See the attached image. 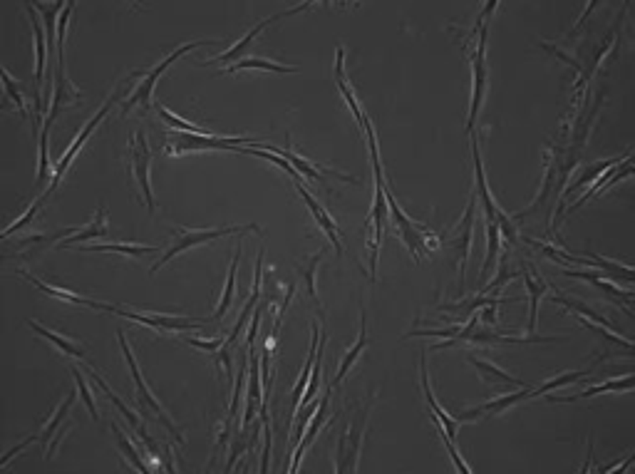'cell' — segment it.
Returning <instances> with one entry per match:
<instances>
[{
    "label": "cell",
    "mask_w": 635,
    "mask_h": 474,
    "mask_svg": "<svg viewBox=\"0 0 635 474\" xmlns=\"http://www.w3.org/2000/svg\"><path fill=\"white\" fill-rule=\"evenodd\" d=\"M365 134H368L370 161H373V177H375V204L368 216V261H370V279L375 281L377 279V254H380L382 229H385V216H387V199H385V172H382L380 152H377V137H375V127L370 119L368 125H365Z\"/></svg>",
    "instance_id": "6da1fadb"
},
{
    "label": "cell",
    "mask_w": 635,
    "mask_h": 474,
    "mask_svg": "<svg viewBox=\"0 0 635 474\" xmlns=\"http://www.w3.org/2000/svg\"><path fill=\"white\" fill-rule=\"evenodd\" d=\"M385 199H387V211H390V216H392V224H395V229L400 231V238H402L404 246L410 249V254L415 256V258H424V256L432 254L434 243L440 246L437 234L429 231L424 224L410 219V216L402 211V207L397 204V199H395V194H392L387 182H385Z\"/></svg>",
    "instance_id": "7a4b0ae2"
},
{
    "label": "cell",
    "mask_w": 635,
    "mask_h": 474,
    "mask_svg": "<svg viewBox=\"0 0 635 474\" xmlns=\"http://www.w3.org/2000/svg\"><path fill=\"white\" fill-rule=\"evenodd\" d=\"M251 137H226V134H186V132H169L161 147L166 157H181L189 152H208V149H224L236 152V147H249Z\"/></svg>",
    "instance_id": "3957f363"
},
{
    "label": "cell",
    "mask_w": 635,
    "mask_h": 474,
    "mask_svg": "<svg viewBox=\"0 0 635 474\" xmlns=\"http://www.w3.org/2000/svg\"><path fill=\"white\" fill-rule=\"evenodd\" d=\"M373 407V395L368 397L365 407L357 412L352 422L348 425L338 439V459H335V474H355L357 472V459H360L362 442H365V427H368V415Z\"/></svg>",
    "instance_id": "277c9868"
},
{
    "label": "cell",
    "mask_w": 635,
    "mask_h": 474,
    "mask_svg": "<svg viewBox=\"0 0 635 474\" xmlns=\"http://www.w3.org/2000/svg\"><path fill=\"white\" fill-rule=\"evenodd\" d=\"M494 12V10H492ZM484 15L479 25V37H476V48L472 53V102H469V119H467V130H474L476 117H479L481 102L487 95V82H489V72H487V35H489V15Z\"/></svg>",
    "instance_id": "5b68a950"
},
{
    "label": "cell",
    "mask_w": 635,
    "mask_h": 474,
    "mask_svg": "<svg viewBox=\"0 0 635 474\" xmlns=\"http://www.w3.org/2000/svg\"><path fill=\"white\" fill-rule=\"evenodd\" d=\"M208 45H214L211 40H199V42H184V45H179L174 53H169L166 55L164 60H161L159 65H154L149 72H142L139 75V85L134 89H132L129 95H127V100H125V107H122V114H127L132 109L134 105H142L144 109H147L149 105H152V95H154V85H156V80H159V75L161 72L166 70V67L172 65L174 60L177 58H181V55H186V53H191V50H196V48H208Z\"/></svg>",
    "instance_id": "8992f818"
},
{
    "label": "cell",
    "mask_w": 635,
    "mask_h": 474,
    "mask_svg": "<svg viewBox=\"0 0 635 474\" xmlns=\"http://www.w3.org/2000/svg\"><path fill=\"white\" fill-rule=\"evenodd\" d=\"M244 231H258V226L249 224V226H221V229H199V231H189V229H174V243L166 249V254L161 256L159 261L152 266V273L159 271L164 263H169L172 258L181 256L186 249L191 246H202V243L214 241V238L229 236V234H244Z\"/></svg>",
    "instance_id": "52a82bcc"
},
{
    "label": "cell",
    "mask_w": 635,
    "mask_h": 474,
    "mask_svg": "<svg viewBox=\"0 0 635 474\" xmlns=\"http://www.w3.org/2000/svg\"><path fill=\"white\" fill-rule=\"evenodd\" d=\"M149 166H152V152H149L147 137L144 132H134L127 147V169H129L132 179L137 182V189L142 191L144 204L149 211H154V194H152V182H149Z\"/></svg>",
    "instance_id": "ba28073f"
},
{
    "label": "cell",
    "mask_w": 635,
    "mask_h": 474,
    "mask_svg": "<svg viewBox=\"0 0 635 474\" xmlns=\"http://www.w3.org/2000/svg\"><path fill=\"white\" fill-rule=\"evenodd\" d=\"M472 157H474V174H476V189H479V199L484 204V213H487V224H497L499 234H504L509 238V243L519 241V231L511 226V221L506 219V213L494 204V196L489 191L487 177H484V164H481V152H479V142L476 137L472 134Z\"/></svg>",
    "instance_id": "9c48e42d"
},
{
    "label": "cell",
    "mask_w": 635,
    "mask_h": 474,
    "mask_svg": "<svg viewBox=\"0 0 635 474\" xmlns=\"http://www.w3.org/2000/svg\"><path fill=\"white\" fill-rule=\"evenodd\" d=\"M117 338H119V345H122V353H125V360H127V365H129V373H132V378H134V385H137V400H139V405L142 407H149V410H154L156 412V417H159L161 422H164L166 427H169V432L174 434V437L179 439V442H184V437L179 434V430L174 427V422L169 420V415H166V410L161 407V403L156 400L154 395H152V390L147 387V383H144V378H142V370H139V365H137V360H134V356H132V348H129V343H127V338H125V331H117Z\"/></svg>",
    "instance_id": "30bf717a"
},
{
    "label": "cell",
    "mask_w": 635,
    "mask_h": 474,
    "mask_svg": "<svg viewBox=\"0 0 635 474\" xmlns=\"http://www.w3.org/2000/svg\"><path fill=\"white\" fill-rule=\"evenodd\" d=\"M109 313H117L122 318L137 320L142 326L152 328L154 333H189V331H199L204 326V320H191L189 315H164V313H132V310L119 308L112 306Z\"/></svg>",
    "instance_id": "8fae6325"
},
{
    "label": "cell",
    "mask_w": 635,
    "mask_h": 474,
    "mask_svg": "<svg viewBox=\"0 0 635 474\" xmlns=\"http://www.w3.org/2000/svg\"><path fill=\"white\" fill-rule=\"evenodd\" d=\"M117 95H119V87H114V92H112V95H109V100L105 102V105H102V109H100V112H97L95 117L89 119L87 125L82 127V132H80V134L75 137V142H72L70 147H67V152H65V155H62V159L57 161V169H55V177H53V184H50V189H48V196H50V191H55V186L60 184V179L65 177L67 166L72 164V159H75V157H78V152H80V149L84 147V142H87V139H89V134H92V132L97 130V125H100L102 119L107 117V112H109V109H112V105H114V100H117Z\"/></svg>",
    "instance_id": "7c38bea8"
},
{
    "label": "cell",
    "mask_w": 635,
    "mask_h": 474,
    "mask_svg": "<svg viewBox=\"0 0 635 474\" xmlns=\"http://www.w3.org/2000/svg\"><path fill=\"white\" fill-rule=\"evenodd\" d=\"M551 301L553 303H561V306H566V308H571L573 310V315H576L578 320H581L583 326L586 328H591V331H598V333H603L608 340H616V343H620V345H625V348H633V343H630L628 338H623L620 333L616 331V328L608 323L603 315H598L596 310H591V308H586L583 303H578V301H573V298H566V296H561V293H556V296H551Z\"/></svg>",
    "instance_id": "4fadbf2b"
},
{
    "label": "cell",
    "mask_w": 635,
    "mask_h": 474,
    "mask_svg": "<svg viewBox=\"0 0 635 474\" xmlns=\"http://www.w3.org/2000/svg\"><path fill=\"white\" fill-rule=\"evenodd\" d=\"M296 189H298V194L303 196V202H305V207L310 209V213H313V219L318 221V226H321L323 231H325V236L330 238V243L338 249V254H343V231H340V226L332 221V216L330 213L325 211V207L323 204H318L315 202V196L310 194L308 189H305L301 182H296Z\"/></svg>",
    "instance_id": "5bb4252c"
},
{
    "label": "cell",
    "mask_w": 635,
    "mask_h": 474,
    "mask_svg": "<svg viewBox=\"0 0 635 474\" xmlns=\"http://www.w3.org/2000/svg\"><path fill=\"white\" fill-rule=\"evenodd\" d=\"M472 238H474V196L467 202V211H464L459 236L451 238V246L459 249V290H464V273H467V261H469L472 254Z\"/></svg>",
    "instance_id": "9a60e30c"
},
{
    "label": "cell",
    "mask_w": 635,
    "mask_h": 474,
    "mask_svg": "<svg viewBox=\"0 0 635 474\" xmlns=\"http://www.w3.org/2000/svg\"><path fill=\"white\" fill-rule=\"evenodd\" d=\"M308 8H313V6H310V3H303V6H298V8H291V10H285V12H278V15H271V18L261 20V23H258V25H253V28H251V30H249V33H246V35H244V37H241V40H238V42H236V45H233V48H231V50H226V53H224V55H216V58L206 60V62H202V65H214V62H229V60H236V58H238V55L244 53V50H246V48H249L251 42H253V37H256V35H258V33H261V30H266V28H268V25H271V23H276V20H278V18H288V15H296V12H301V10H308Z\"/></svg>",
    "instance_id": "2e32d148"
},
{
    "label": "cell",
    "mask_w": 635,
    "mask_h": 474,
    "mask_svg": "<svg viewBox=\"0 0 635 474\" xmlns=\"http://www.w3.org/2000/svg\"><path fill=\"white\" fill-rule=\"evenodd\" d=\"M30 15V25H33V35H35V105L37 109L42 107V80H45V65H48V48H45V33L40 28V20L35 15V8L33 6H25Z\"/></svg>",
    "instance_id": "e0dca14e"
},
{
    "label": "cell",
    "mask_w": 635,
    "mask_h": 474,
    "mask_svg": "<svg viewBox=\"0 0 635 474\" xmlns=\"http://www.w3.org/2000/svg\"><path fill=\"white\" fill-rule=\"evenodd\" d=\"M20 276H25V279L30 281V283L35 286L37 290H42V293H48V296H53V298H60V301H65V303H75V306H87V308H95V310H107L109 313V303H97V301H92V298H82V296H78V293H72V290H65V288H57V286H50V283H45V281H40L37 276H33V273H28V271H20Z\"/></svg>",
    "instance_id": "ac0fdd59"
},
{
    "label": "cell",
    "mask_w": 635,
    "mask_h": 474,
    "mask_svg": "<svg viewBox=\"0 0 635 474\" xmlns=\"http://www.w3.org/2000/svg\"><path fill=\"white\" fill-rule=\"evenodd\" d=\"M526 397H531V387H524L521 392H514V395H501V397H497V400H489V403L479 405V407H474V410H467V412H462L457 420H474V417H479V415H501V412H506L511 405L521 403Z\"/></svg>",
    "instance_id": "d6986e66"
},
{
    "label": "cell",
    "mask_w": 635,
    "mask_h": 474,
    "mask_svg": "<svg viewBox=\"0 0 635 474\" xmlns=\"http://www.w3.org/2000/svg\"><path fill=\"white\" fill-rule=\"evenodd\" d=\"M335 82H338V87H340V92H343V97H345V102H348V107L352 109V114H355V119H357V125L365 130V125H368V117H365V112H362V107H360V102L355 100V92H352V87H350V82H348V78H345V50L343 48H338L335 50Z\"/></svg>",
    "instance_id": "ffe728a7"
},
{
    "label": "cell",
    "mask_w": 635,
    "mask_h": 474,
    "mask_svg": "<svg viewBox=\"0 0 635 474\" xmlns=\"http://www.w3.org/2000/svg\"><path fill=\"white\" fill-rule=\"evenodd\" d=\"M261 263H263V249L258 251V258H256V279H253V288H251V296H249V303L244 306V310H241V315H238V320H236V326H233V331H231V335L224 340V345L229 350H231V345L236 343V338H238V333H241V328L246 326V320L251 318V310H253V306H256V301H258V296H261V281H263V271H261Z\"/></svg>",
    "instance_id": "44dd1931"
},
{
    "label": "cell",
    "mask_w": 635,
    "mask_h": 474,
    "mask_svg": "<svg viewBox=\"0 0 635 474\" xmlns=\"http://www.w3.org/2000/svg\"><path fill=\"white\" fill-rule=\"evenodd\" d=\"M521 276H524V283H526L528 298H531V306H528V331L534 333L536 331V323H539V303H541V298L546 296L551 288H548V283H544V281H541L539 273H536V281H534V276L528 273L526 266L521 268Z\"/></svg>",
    "instance_id": "7402d4cb"
},
{
    "label": "cell",
    "mask_w": 635,
    "mask_h": 474,
    "mask_svg": "<svg viewBox=\"0 0 635 474\" xmlns=\"http://www.w3.org/2000/svg\"><path fill=\"white\" fill-rule=\"evenodd\" d=\"M564 273H566V276H571V279H581V281H588V283L598 286V288L603 290V293H608V296L616 298V303H618V296L625 298V301H630V298H633V290H630V288H620V286L611 283V281L603 279L600 273H593V271H576V268H564Z\"/></svg>",
    "instance_id": "603a6c76"
},
{
    "label": "cell",
    "mask_w": 635,
    "mask_h": 474,
    "mask_svg": "<svg viewBox=\"0 0 635 474\" xmlns=\"http://www.w3.org/2000/svg\"><path fill=\"white\" fill-rule=\"evenodd\" d=\"M368 348V318H365V313H362V328H360V338H357V343L352 345L348 353H345V358H343V362H340V368H338V373H335V378H332V383H330V390L335 385H340L345 380V375L350 373V368L355 365V360L360 358V353L362 350Z\"/></svg>",
    "instance_id": "cb8c5ba5"
},
{
    "label": "cell",
    "mask_w": 635,
    "mask_h": 474,
    "mask_svg": "<svg viewBox=\"0 0 635 474\" xmlns=\"http://www.w3.org/2000/svg\"><path fill=\"white\" fill-rule=\"evenodd\" d=\"M630 387H633V378H630V373H625L620 380H606V383H600V385H593V387H588V390L578 392L576 397H551V395H548V403H576V400H586V397L600 395V392L630 390Z\"/></svg>",
    "instance_id": "d4e9b609"
},
{
    "label": "cell",
    "mask_w": 635,
    "mask_h": 474,
    "mask_svg": "<svg viewBox=\"0 0 635 474\" xmlns=\"http://www.w3.org/2000/svg\"><path fill=\"white\" fill-rule=\"evenodd\" d=\"M80 251H92V254H122V256H144L156 254V246H142V243H92V246H80Z\"/></svg>",
    "instance_id": "484cf974"
},
{
    "label": "cell",
    "mask_w": 635,
    "mask_h": 474,
    "mask_svg": "<svg viewBox=\"0 0 635 474\" xmlns=\"http://www.w3.org/2000/svg\"><path fill=\"white\" fill-rule=\"evenodd\" d=\"M318 335H321V331H318V323H313V340H310L308 360H305L303 370H301V378H298V385H296V390H293V412H298L301 395H303L305 385H308V380H310V373H313V362H315V356H318Z\"/></svg>",
    "instance_id": "4316f807"
},
{
    "label": "cell",
    "mask_w": 635,
    "mask_h": 474,
    "mask_svg": "<svg viewBox=\"0 0 635 474\" xmlns=\"http://www.w3.org/2000/svg\"><path fill=\"white\" fill-rule=\"evenodd\" d=\"M467 360L474 365V368L481 370V375H484V380H489V383H501V385H514V387H526L521 383V380H517L514 375H509L506 370L497 368L494 362H487L481 360V358H474V356H467Z\"/></svg>",
    "instance_id": "83f0119b"
},
{
    "label": "cell",
    "mask_w": 635,
    "mask_h": 474,
    "mask_svg": "<svg viewBox=\"0 0 635 474\" xmlns=\"http://www.w3.org/2000/svg\"><path fill=\"white\" fill-rule=\"evenodd\" d=\"M28 326L33 328V331L37 333V335H42L45 340H50V343H55L57 345L65 356H72V358H80V360H84V348L82 345H75L72 340H67V338H62L60 333H53V331H48V328H42L37 320H28Z\"/></svg>",
    "instance_id": "f1b7e54d"
},
{
    "label": "cell",
    "mask_w": 635,
    "mask_h": 474,
    "mask_svg": "<svg viewBox=\"0 0 635 474\" xmlns=\"http://www.w3.org/2000/svg\"><path fill=\"white\" fill-rule=\"evenodd\" d=\"M107 234V219H105V209H100V211L95 213V221L89 226H84L82 231H78L75 236L65 238V241L60 243L62 249H67V246H75V243L80 241H87V238H97V236H105Z\"/></svg>",
    "instance_id": "f546056e"
},
{
    "label": "cell",
    "mask_w": 635,
    "mask_h": 474,
    "mask_svg": "<svg viewBox=\"0 0 635 474\" xmlns=\"http://www.w3.org/2000/svg\"><path fill=\"white\" fill-rule=\"evenodd\" d=\"M268 70V72H298V67H293V65H280V62H271V60H266V58H249V60H244V62H236V65H231V67H226L224 72H229V75H233V72H238V70Z\"/></svg>",
    "instance_id": "4dcf8cb0"
},
{
    "label": "cell",
    "mask_w": 635,
    "mask_h": 474,
    "mask_svg": "<svg viewBox=\"0 0 635 474\" xmlns=\"http://www.w3.org/2000/svg\"><path fill=\"white\" fill-rule=\"evenodd\" d=\"M238 256H241V246L236 249V254H233V261L231 266H229V276H226V286H224V296H221V303L219 308H216L214 318L221 320L226 315V310H229V306H231L233 301V290H236V268H238Z\"/></svg>",
    "instance_id": "1f68e13d"
},
{
    "label": "cell",
    "mask_w": 635,
    "mask_h": 474,
    "mask_svg": "<svg viewBox=\"0 0 635 474\" xmlns=\"http://www.w3.org/2000/svg\"><path fill=\"white\" fill-rule=\"evenodd\" d=\"M72 405H75V392H70V395H67L65 400H62V405L57 407V412L53 415V420H50L48 425L42 427V432L37 434V439H42V442H45V452H48V447H50V437L55 434V430L60 427V422L65 420V415L70 412Z\"/></svg>",
    "instance_id": "d6a6232c"
},
{
    "label": "cell",
    "mask_w": 635,
    "mask_h": 474,
    "mask_svg": "<svg viewBox=\"0 0 635 474\" xmlns=\"http://www.w3.org/2000/svg\"><path fill=\"white\" fill-rule=\"evenodd\" d=\"M487 261L481 266V279H489V271L494 268L497 263V254H499V246H501V234H499V226L497 224H487Z\"/></svg>",
    "instance_id": "836d02e7"
},
{
    "label": "cell",
    "mask_w": 635,
    "mask_h": 474,
    "mask_svg": "<svg viewBox=\"0 0 635 474\" xmlns=\"http://www.w3.org/2000/svg\"><path fill=\"white\" fill-rule=\"evenodd\" d=\"M620 159H623V157H616V159L598 161V164L588 166L586 172H583V177H581V179H576V182H573V184H571L569 189H566V196H571V191L576 189V186H583V184H586V182H596V179H598V177H603V174H606L608 169H613V166H616Z\"/></svg>",
    "instance_id": "e575fe53"
},
{
    "label": "cell",
    "mask_w": 635,
    "mask_h": 474,
    "mask_svg": "<svg viewBox=\"0 0 635 474\" xmlns=\"http://www.w3.org/2000/svg\"><path fill=\"white\" fill-rule=\"evenodd\" d=\"M0 85H3V92H6L8 100H10L12 105L18 107L20 114L25 117V114H28V107H25V100H23V95H20L18 82H15V80H12L10 75H8L6 67H3V65H0Z\"/></svg>",
    "instance_id": "d590c367"
},
{
    "label": "cell",
    "mask_w": 635,
    "mask_h": 474,
    "mask_svg": "<svg viewBox=\"0 0 635 474\" xmlns=\"http://www.w3.org/2000/svg\"><path fill=\"white\" fill-rule=\"evenodd\" d=\"M45 196H48V194H45ZM45 196H42V199H37V202L33 204V207H28V209H25V211L20 213L18 219L12 221V224L8 226V229H3V231H0V241H3V238H8V236H12V234H15V231H20V229H23L25 224H30V221L35 219V213L40 211L42 202H45Z\"/></svg>",
    "instance_id": "8d00e7d4"
},
{
    "label": "cell",
    "mask_w": 635,
    "mask_h": 474,
    "mask_svg": "<svg viewBox=\"0 0 635 474\" xmlns=\"http://www.w3.org/2000/svg\"><path fill=\"white\" fill-rule=\"evenodd\" d=\"M112 430H114V434H117V442H119V447L125 450V457H127V459H129V462H132V467L137 469L139 474H149V469L144 467V462H142V457H139V455H137V450L132 447V442H129V439H127V434L122 432V430H119L117 425H112Z\"/></svg>",
    "instance_id": "74e56055"
},
{
    "label": "cell",
    "mask_w": 635,
    "mask_h": 474,
    "mask_svg": "<svg viewBox=\"0 0 635 474\" xmlns=\"http://www.w3.org/2000/svg\"><path fill=\"white\" fill-rule=\"evenodd\" d=\"M323 256H325V249H321L318 254L313 256V261L305 266L303 271V279H305V286H308V296H313V301L318 303V290H315V268H318V263L323 261Z\"/></svg>",
    "instance_id": "f35d334b"
},
{
    "label": "cell",
    "mask_w": 635,
    "mask_h": 474,
    "mask_svg": "<svg viewBox=\"0 0 635 474\" xmlns=\"http://www.w3.org/2000/svg\"><path fill=\"white\" fill-rule=\"evenodd\" d=\"M72 375H75V383H78V390H80V395H82L84 405H87L89 415H92V420H97V417H100V415H97V405H95V400H92V392H89L87 383H84L82 373H80L78 368H72Z\"/></svg>",
    "instance_id": "ab89813d"
},
{
    "label": "cell",
    "mask_w": 635,
    "mask_h": 474,
    "mask_svg": "<svg viewBox=\"0 0 635 474\" xmlns=\"http://www.w3.org/2000/svg\"><path fill=\"white\" fill-rule=\"evenodd\" d=\"M434 420V417H432ZM434 425H437V430H440V434H442V439H445V445H447V450H449V455H451V462H454V467L459 469V474H472V469L467 467V462L462 459V455H459V450L454 447V442H451L449 437H447L445 432H442V427H440V422L434 420Z\"/></svg>",
    "instance_id": "60d3db41"
},
{
    "label": "cell",
    "mask_w": 635,
    "mask_h": 474,
    "mask_svg": "<svg viewBox=\"0 0 635 474\" xmlns=\"http://www.w3.org/2000/svg\"><path fill=\"white\" fill-rule=\"evenodd\" d=\"M184 343L194 345V348H199V350H206V353H211V356H216V353H219V350L224 348V338H221V335H216V338H211V340L184 338Z\"/></svg>",
    "instance_id": "b9f144b4"
},
{
    "label": "cell",
    "mask_w": 635,
    "mask_h": 474,
    "mask_svg": "<svg viewBox=\"0 0 635 474\" xmlns=\"http://www.w3.org/2000/svg\"><path fill=\"white\" fill-rule=\"evenodd\" d=\"M35 439H37V434H35V437H30V439H25V442H20V445H15V447H12V450H10V452H6V455L0 457V472H3V467H6V464H8V462H10L12 457H18V455H20V452H23V450H25V447H28V445H30V442H35Z\"/></svg>",
    "instance_id": "7bdbcfd3"
},
{
    "label": "cell",
    "mask_w": 635,
    "mask_h": 474,
    "mask_svg": "<svg viewBox=\"0 0 635 474\" xmlns=\"http://www.w3.org/2000/svg\"><path fill=\"white\" fill-rule=\"evenodd\" d=\"M263 310H266V308H263V306H261V308H258L253 315H251V318H253V320H251L249 335H246V345H249V348H253V343H256V333H258V323H261V315H263Z\"/></svg>",
    "instance_id": "ee69618b"
},
{
    "label": "cell",
    "mask_w": 635,
    "mask_h": 474,
    "mask_svg": "<svg viewBox=\"0 0 635 474\" xmlns=\"http://www.w3.org/2000/svg\"><path fill=\"white\" fill-rule=\"evenodd\" d=\"M494 310H497V308H487L484 313H481V315H484V323H489V326H494V323H497V318H494Z\"/></svg>",
    "instance_id": "f6af8a7d"
},
{
    "label": "cell",
    "mask_w": 635,
    "mask_h": 474,
    "mask_svg": "<svg viewBox=\"0 0 635 474\" xmlns=\"http://www.w3.org/2000/svg\"><path fill=\"white\" fill-rule=\"evenodd\" d=\"M630 462H633V455H628V457H625V459H623V462H620V467H618V474H623L625 469L630 467Z\"/></svg>",
    "instance_id": "bcb514c9"
}]
</instances>
